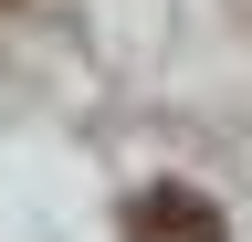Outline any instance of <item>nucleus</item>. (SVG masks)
Here are the masks:
<instances>
[{
	"instance_id": "1",
	"label": "nucleus",
	"mask_w": 252,
	"mask_h": 242,
	"mask_svg": "<svg viewBox=\"0 0 252 242\" xmlns=\"http://www.w3.org/2000/svg\"><path fill=\"white\" fill-rule=\"evenodd\" d=\"M126 242H220V200H200L189 179H147L126 200Z\"/></svg>"
},
{
	"instance_id": "2",
	"label": "nucleus",
	"mask_w": 252,
	"mask_h": 242,
	"mask_svg": "<svg viewBox=\"0 0 252 242\" xmlns=\"http://www.w3.org/2000/svg\"><path fill=\"white\" fill-rule=\"evenodd\" d=\"M0 11H11V0H0Z\"/></svg>"
}]
</instances>
